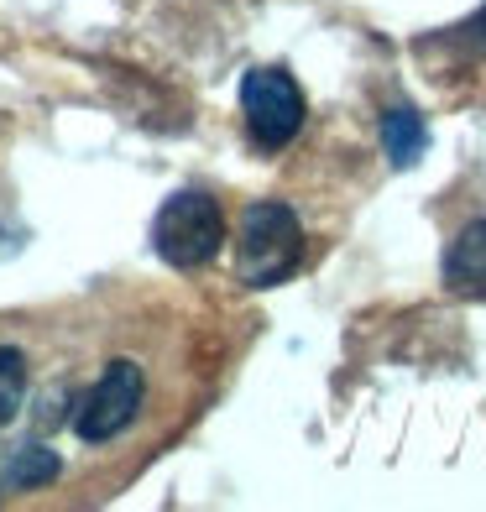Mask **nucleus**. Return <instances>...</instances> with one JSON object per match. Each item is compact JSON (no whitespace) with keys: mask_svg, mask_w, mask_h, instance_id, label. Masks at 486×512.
Listing matches in <instances>:
<instances>
[{"mask_svg":"<svg viewBox=\"0 0 486 512\" xmlns=\"http://www.w3.org/2000/svg\"><path fill=\"white\" fill-rule=\"evenodd\" d=\"M304 262V225L283 199H257L241 215L236 236V277L246 288H277Z\"/></svg>","mask_w":486,"mask_h":512,"instance_id":"nucleus-1","label":"nucleus"},{"mask_svg":"<svg viewBox=\"0 0 486 512\" xmlns=\"http://www.w3.org/2000/svg\"><path fill=\"white\" fill-rule=\"evenodd\" d=\"M225 246V209L204 189H178L152 220V251L178 272L215 262Z\"/></svg>","mask_w":486,"mask_h":512,"instance_id":"nucleus-2","label":"nucleus"},{"mask_svg":"<svg viewBox=\"0 0 486 512\" xmlns=\"http://www.w3.org/2000/svg\"><path fill=\"white\" fill-rule=\"evenodd\" d=\"M241 115H246V131L262 152H283L298 131H304V89L288 68H251L241 79Z\"/></svg>","mask_w":486,"mask_h":512,"instance_id":"nucleus-3","label":"nucleus"},{"mask_svg":"<svg viewBox=\"0 0 486 512\" xmlns=\"http://www.w3.org/2000/svg\"><path fill=\"white\" fill-rule=\"evenodd\" d=\"M142 398H147V377L136 361H110L100 371V382L84 392V403L74 413V434L84 445H110V439H121L136 413H142Z\"/></svg>","mask_w":486,"mask_h":512,"instance_id":"nucleus-4","label":"nucleus"},{"mask_svg":"<svg viewBox=\"0 0 486 512\" xmlns=\"http://www.w3.org/2000/svg\"><path fill=\"white\" fill-rule=\"evenodd\" d=\"M445 288L460 298H486V215L460 225L455 241L445 246Z\"/></svg>","mask_w":486,"mask_h":512,"instance_id":"nucleus-5","label":"nucleus"},{"mask_svg":"<svg viewBox=\"0 0 486 512\" xmlns=\"http://www.w3.org/2000/svg\"><path fill=\"white\" fill-rule=\"evenodd\" d=\"M382 147H387V162H392V168H413V162L424 157V147H429L424 115L413 110V105L382 110Z\"/></svg>","mask_w":486,"mask_h":512,"instance_id":"nucleus-6","label":"nucleus"},{"mask_svg":"<svg viewBox=\"0 0 486 512\" xmlns=\"http://www.w3.org/2000/svg\"><path fill=\"white\" fill-rule=\"evenodd\" d=\"M58 455L48 450V445H16L11 450V460H6V481L11 486H21V492H32V486H48V481H58Z\"/></svg>","mask_w":486,"mask_h":512,"instance_id":"nucleus-7","label":"nucleus"},{"mask_svg":"<svg viewBox=\"0 0 486 512\" xmlns=\"http://www.w3.org/2000/svg\"><path fill=\"white\" fill-rule=\"evenodd\" d=\"M27 398V356L16 345H0V424H11Z\"/></svg>","mask_w":486,"mask_h":512,"instance_id":"nucleus-8","label":"nucleus"},{"mask_svg":"<svg viewBox=\"0 0 486 512\" xmlns=\"http://www.w3.org/2000/svg\"><path fill=\"white\" fill-rule=\"evenodd\" d=\"M455 42H460L466 53H486V6L466 21V27H455Z\"/></svg>","mask_w":486,"mask_h":512,"instance_id":"nucleus-9","label":"nucleus"}]
</instances>
